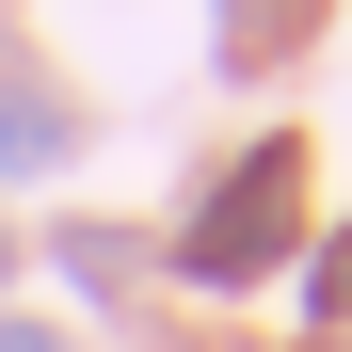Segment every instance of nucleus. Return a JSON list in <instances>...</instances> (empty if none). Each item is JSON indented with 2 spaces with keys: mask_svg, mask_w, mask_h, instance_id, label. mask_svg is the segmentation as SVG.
<instances>
[{
  "mask_svg": "<svg viewBox=\"0 0 352 352\" xmlns=\"http://www.w3.org/2000/svg\"><path fill=\"white\" fill-rule=\"evenodd\" d=\"M288 176H305V160H288V144H256V160H241V192H224V208H208V224H192L176 256H192L208 288H241V272H256V256L288 241Z\"/></svg>",
  "mask_w": 352,
  "mask_h": 352,
  "instance_id": "nucleus-1",
  "label": "nucleus"
},
{
  "mask_svg": "<svg viewBox=\"0 0 352 352\" xmlns=\"http://www.w3.org/2000/svg\"><path fill=\"white\" fill-rule=\"evenodd\" d=\"M32 160H65V112H48L32 80H0V176H32Z\"/></svg>",
  "mask_w": 352,
  "mask_h": 352,
  "instance_id": "nucleus-2",
  "label": "nucleus"
},
{
  "mask_svg": "<svg viewBox=\"0 0 352 352\" xmlns=\"http://www.w3.org/2000/svg\"><path fill=\"white\" fill-rule=\"evenodd\" d=\"M320 320H352V241H336V256H320Z\"/></svg>",
  "mask_w": 352,
  "mask_h": 352,
  "instance_id": "nucleus-3",
  "label": "nucleus"
},
{
  "mask_svg": "<svg viewBox=\"0 0 352 352\" xmlns=\"http://www.w3.org/2000/svg\"><path fill=\"white\" fill-rule=\"evenodd\" d=\"M0 352H48V336H32V320H0Z\"/></svg>",
  "mask_w": 352,
  "mask_h": 352,
  "instance_id": "nucleus-4",
  "label": "nucleus"
}]
</instances>
